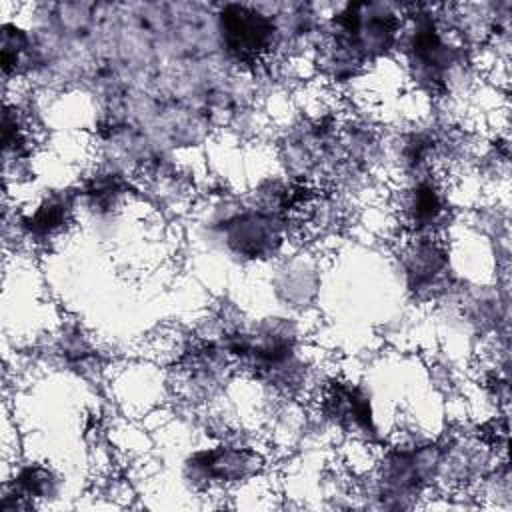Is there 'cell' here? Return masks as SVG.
I'll return each mask as SVG.
<instances>
[{"instance_id":"cell-1","label":"cell","mask_w":512,"mask_h":512,"mask_svg":"<svg viewBox=\"0 0 512 512\" xmlns=\"http://www.w3.org/2000/svg\"><path fill=\"white\" fill-rule=\"evenodd\" d=\"M402 22V4H336L312 42V62L318 74L336 84L354 80L368 64L398 50Z\"/></svg>"},{"instance_id":"cell-2","label":"cell","mask_w":512,"mask_h":512,"mask_svg":"<svg viewBox=\"0 0 512 512\" xmlns=\"http://www.w3.org/2000/svg\"><path fill=\"white\" fill-rule=\"evenodd\" d=\"M402 10L398 50L410 78L428 96H448L468 78L472 50L440 24L436 6L402 4Z\"/></svg>"},{"instance_id":"cell-3","label":"cell","mask_w":512,"mask_h":512,"mask_svg":"<svg viewBox=\"0 0 512 512\" xmlns=\"http://www.w3.org/2000/svg\"><path fill=\"white\" fill-rule=\"evenodd\" d=\"M216 42L224 58L242 68L266 64L282 48L278 20L272 6L228 2L214 14Z\"/></svg>"},{"instance_id":"cell-4","label":"cell","mask_w":512,"mask_h":512,"mask_svg":"<svg viewBox=\"0 0 512 512\" xmlns=\"http://www.w3.org/2000/svg\"><path fill=\"white\" fill-rule=\"evenodd\" d=\"M294 218L258 206L234 208L210 222L218 244L240 262L274 258L290 236Z\"/></svg>"},{"instance_id":"cell-5","label":"cell","mask_w":512,"mask_h":512,"mask_svg":"<svg viewBox=\"0 0 512 512\" xmlns=\"http://www.w3.org/2000/svg\"><path fill=\"white\" fill-rule=\"evenodd\" d=\"M400 268L408 290L420 300H436L450 292V258L440 234H406Z\"/></svg>"},{"instance_id":"cell-6","label":"cell","mask_w":512,"mask_h":512,"mask_svg":"<svg viewBox=\"0 0 512 512\" xmlns=\"http://www.w3.org/2000/svg\"><path fill=\"white\" fill-rule=\"evenodd\" d=\"M264 468L258 450L240 444L200 448L184 460V474L194 486H230L256 476Z\"/></svg>"},{"instance_id":"cell-7","label":"cell","mask_w":512,"mask_h":512,"mask_svg":"<svg viewBox=\"0 0 512 512\" xmlns=\"http://www.w3.org/2000/svg\"><path fill=\"white\" fill-rule=\"evenodd\" d=\"M320 414L332 426L350 432L364 442H380V430L368 392L354 382L332 378L320 392Z\"/></svg>"},{"instance_id":"cell-8","label":"cell","mask_w":512,"mask_h":512,"mask_svg":"<svg viewBox=\"0 0 512 512\" xmlns=\"http://www.w3.org/2000/svg\"><path fill=\"white\" fill-rule=\"evenodd\" d=\"M396 202L406 234H440L448 224V192L434 172L408 178Z\"/></svg>"},{"instance_id":"cell-9","label":"cell","mask_w":512,"mask_h":512,"mask_svg":"<svg viewBox=\"0 0 512 512\" xmlns=\"http://www.w3.org/2000/svg\"><path fill=\"white\" fill-rule=\"evenodd\" d=\"M78 194L72 190L48 192L30 212L18 220L20 232L34 242H52L74 224Z\"/></svg>"},{"instance_id":"cell-10","label":"cell","mask_w":512,"mask_h":512,"mask_svg":"<svg viewBox=\"0 0 512 512\" xmlns=\"http://www.w3.org/2000/svg\"><path fill=\"white\" fill-rule=\"evenodd\" d=\"M130 192L128 180L114 170H100L88 176L82 188L76 192L82 198L84 208L94 216H112L122 206Z\"/></svg>"},{"instance_id":"cell-11","label":"cell","mask_w":512,"mask_h":512,"mask_svg":"<svg viewBox=\"0 0 512 512\" xmlns=\"http://www.w3.org/2000/svg\"><path fill=\"white\" fill-rule=\"evenodd\" d=\"M56 490H58V480L46 466L26 464L16 472L6 492H12L18 498L26 500L30 506H34L36 500L54 496Z\"/></svg>"}]
</instances>
